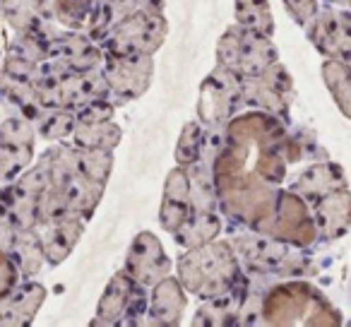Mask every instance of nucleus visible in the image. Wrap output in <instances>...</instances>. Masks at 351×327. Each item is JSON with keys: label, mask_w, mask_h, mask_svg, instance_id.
<instances>
[{"label": "nucleus", "mask_w": 351, "mask_h": 327, "mask_svg": "<svg viewBox=\"0 0 351 327\" xmlns=\"http://www.w3.org/2000/svg\"><path fill=\"white\" fill-rule=\"evenodd\" d=\"M181 282L202 298H215L231 291L239 277V265L226 243H205L193 248L178 265Z\"/></svg>", "instance_id": "1"}, {"label": "nucleus", "mask_w": 351, "mask_h": 327, "mask_svg": "<svg viewBox=\"0 0 351 327\" xmlns=\"http://www.w3.org/2000/svg\"><path fill=\"white\" fill-rule=\"evenodd\" d=\"M217 56H219L221 68L231 70L239 77L258 75L267 70L272 63H277V51L267 41V36L243 29V27L226 32Z\"/></svg>", "instance_id": "2"}, {"label": "nucleus", "mask_w": 351, "mask_h": 327, "mask_svg": "<svg viewBox=\"0 0 351 327\" xmlns=\"http://www.w3.org/2000/svg\"><path fill=\"white\" fill-rule=\"evenodd\" d=\"M166 25L156 10H137L116 27L113 51L123 53H152L164 39Z\"/></svg>", "instance_id": "3"}, {"label": "nucleus", "mask_w": 351, "mask_h": 327, "mask_svg": "<svg viewBox=\"0 0 351 327\" xmlns=\"http://www.w3.org/2000/svg\"><path fill=\"white\" fill-rule=\"evenodd\" d=\"M236 104H243L241 99V77L226 68H217L202 84L200 94V116L207 123H221L236 111Z\"/></svg>", "instance_id": "4"}, {"label": "nucleus", "mask_w": 351, "mask_h": 327, "mask_svg": "<svg viewBox=\"0 0 351 327\" xmlns=\"http://www.w3.org/2000/svg\"><path fill=\"white\" fill-rule=\"evenodd\" d=\"M311 39L322 53L335 56L341 63H351V15L335 10L313 17Z\"/></svg>", "instance_id": "5"}, {"label": "nucleus", "mask_w": 351, "mask_h": 327, "mask_svg": "<svg viewBox=\"0 0 351 327\" xmlns=\"http://www.w3.org/2000/svg\"><path fill=\"white\" fill-rule=\"evenodd\" d=\"M279 68L277 63H272L267 70L258 75H250V77H241V99L243 104L250 106H265L269 111H284L287 108V97L291 92L289 87V77H282L279 82Z\"/></svg>", "instance_id": "6"}, {"label": "nucleus", "mask_w": 351, "mask_h": 327, "mask_svg": "<svg viewBox=\"0 0 351 327\" xmlns=\"http://www.w3.org/2000/svg\"><path fill=\"white\" fill-rule=\"evenodd\" d=\"M171 263L164 255V248L152 234H140L135 239L128 255V274L135 279L140 287H149L156 284L169 274Z\"/></svg>", "instance_id": "7"}, {"label": "nucleus", "mask_w": 351, "mask_h": 327, "mask_svg": "<svg viewBox=\"0 0 351 327\" xmlns=\"http://www.w3.org/2000/svg\"><path fill=\"white\" fill-rule=\"evenodd\" d=\"M152 77L149 53H123L108 65V84L118 94L132 99L147 89Z\"/></svg>", "instance_id": "8"}, {"label": "nucleus", "mask_w": 351, "mask_h": 327, "mask_svg": "<svg viewBox=\"0 0 351 327\" xmlns=\"http://www.w3.org/2000/svg\"><path fill=\"white\" fill-rule=\"evenodd\" d=\"M317 229L325 236H339L351 221V197L346 193H327L315 202Z\"/></svg>", "instance_id": "9"}, {"label": "nucleus", "mask_w": 351, "mask_h": 327, "mask_svg": "<svg viewBox=\"0 0 351 327\" xmlns=\"http://www.w3.org/2000/svg\"><path fill=\"white\" fill-rule=\"evenodd\" d=\"M183 308H186V296H183L178 282L164 277L156 284L154 296H152V308H149L152 322H156V325H176L178 317H181Z\"/></svg>", "instance_id": "10"}, {"label": "nucleus", "mask_w": 351, "mask_h": 327, "mask_svg": "<svg viewBox=\"0 0 351 327\" xmlns=\"http://www.w3.org/2000/svg\"><path fill=\"white\" fill-rule=\"evenodd\" d=\"M137 287H140V284H137ZM137 287H135V279H132L130 274L118 272L116 277H113V282L108 284V291L101 301V308H99L101 320H106V322L118 320L130 303L140 301V298H137V291H135ZM142 301H145V298H142Z\"/></svg>", "instance_id": "11"}, {"label": "nucleus", "mask_w": 351, "mask_h": 327, "mask_svg": "<svg viewBox=\"0 0 351 327\" xmlns=\"http://www.w3.org/2000/svg\"><path fill=\"white\" fill-rule=\"evenodd\" d=\"M176 241L183 243L186 248H197V245H205L219 234V219H217L212 212H195L183 221L178 229L173 231Z\"/></svg>", "instance_id": "12"}, {"label": "nucleus", "mask_w": 351, "mask_h": 327, "mask_svg": "<svg viewBox=\"0 0 351 327\" xmlns=\"http://www.w3.org/2000/svg\"><path fill=\"white\" fill-rule=\"evenodd\" d=\"M236 20L243 29L258 32L263 36L272 34V12L267 0H236Z\"/></svg>", "instance_id": "13"}, {"label": "nucleus", "mask_w": 351, "mask_h": 327, "mask_svg": "<svg viewBox=\"0 0 351 327\" xmlns=\"http://www.w3.org/2000/svg\"><path fill=\"white\" fill-rule=\"evenodd\" d=\"M241 253L248 258V263H253L258 269H274L279 263L287 260V250L284 245L274 243L269 239H253L241 243Z\"/></svg>", "instance_id": "14"}, {"label": "nucleus", "mask_w": 351, "mask_h": 327, "mask_svg": "<svg viewBox=\"0 0 351 327\" xmlns=\"http://www.w3.org/2000/svg\"><path fill=\"white\" fill-rule=\"evenodd\" d=\"M202 145H205V130L195 123L186 125L181 135V142H178V149H176V159L181 167H191L195 161H200L202 154Z\"/></svg>", "instance_id": "15"}, {"label": "nucleus", "mask_w": 351, "mask_h": 327, "mask_svg": "<svg viewBox=\"0 0 351 327\" xmlns=\"http://www.w3.org/2000/svg\"><path fill=\"white\" fill-rule=\"evenodd\" d=\"M287 5L301 25H308L317 15V0H287Z\"/></svg>", "instance_id": "16"}, {"label": "nucleus", "mask_w": 351, "mask_h": 327, "mask_svg": "<svg viewBox=\"0 0 351 327\" xmlns=\"http://www.w3.org/2000/svg\"><path fill=\"white\" fill-rule=\"evenodd\" d=\"M337 5H344V8H351V0H335Z\"/></svg>", "instance_id": "17"}]
</instances>
